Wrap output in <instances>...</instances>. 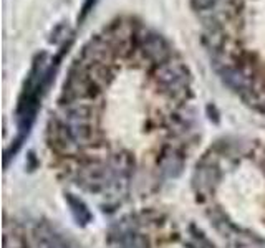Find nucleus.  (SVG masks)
Wrapping results in <instances>:
<instances>
[{
    "label": "nucleus",
    "mask_w": 265,
    "mask_h": 248,
    "mask_svg": "<svg viewBox=\"0 0 265 248\" xmlns=\"http://www.w3.org/2000/svg\"><path fill=\"white\" fill-rule=\"evenodd\" d=\"M153 80L158 84V91L176 103L186 104L192 94L191 71L177 55H174L171 60L163 65L154 66Z\"/></svg>",
    "instance_id": "nucleus-1"
},
{
    "label": "nucleus",
    "mask_w": 265,
    "mask_h": 248,
    "mask_svg": "<svg viewBox=\"0 0 265 248\" xmlns=\"http://www.w3.org/2000/svg\"><path fill=\"white\" fill-rule=\"evenodd\" d=\"M174 55H176V51L173 50L171 43L161 33L149 30L144 41L139 46L138 53L132 56V58H139L141 61L149 63L154 68V66H159L166 63V61H169Z\"/></svg>",
    "instance_id": "nucleus-2"
},
{
    "label": "nucleus",
    "mask_w": 265,
    "mask_h": 248,
    "mask_svg": "<svg viewBox=\"0 0 265 248\" xmlns=\"http://www.w3.org/2000/svg\"><path fill=\"white\" fill-rule=\"evenodd\" d=\"M82 58L88 63H103V65H116L118 56L113 51L111 45L105 40L101 33L89 38L82 48Z\"/></svg>",
    "instance_id": "nucleus-3"
},
{
    "label": "nucleus",
    "mask_w": 265,
    "mask_h": 248,
    "mask_svg": "<svg viewBox=\"0 0 265 248\" xmlns=\"http://www.w3.org/2000/svg\"><path fill=\"white\" fill-rule=\"evenodd\" d=\"M96 2H98V0H85L82 10H80V15H78V23H82L85 18L89 15V12L93 10V7L96 5Z\"/></svg>",
    "instance_id": "nucleus-4"
},
{
    "label": "nucleus",
    "mask_w": 265,
    "mask_h": 248,
    "mask_svg": "<svg viewBox=\"0 0 265 248\" xmlns=\"http://www.w3.org/2000/svg\"><path fill=\"white\" fill-rule=\"evenodd\" d=\"M65 28H66L65 23H60V25H56L53 28V32H51V37H50V43H56L60 38H63V37H61V33H63Z\"/></svg>",
    "instance_id": "nucleus-5"
},
{
    "label": "nucleus",
    "mask_w": 265,
    "mask_h": 248,
    "mask_svg": "<svg viewBox=\"0 0 265 248\" xmlns=\"http://www.w3.org/2000/svg\"><path fill=\"white\" fill-rule=\"evenodd\" d=\"M207 113H209L211 119L214 118V121H216V123L219 121V116H217V111H216V108L212 106V104H209V106H207Z\"/></svg>",
    "instance_id": "nucleus-6"
}]
</instances>
